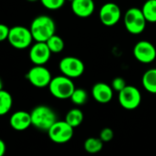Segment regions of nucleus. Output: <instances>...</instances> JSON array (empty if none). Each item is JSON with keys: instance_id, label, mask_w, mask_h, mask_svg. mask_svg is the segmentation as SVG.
Instances as JSON below:
<instances>
[{"instance_id": "nucleus-26", "label": "nucleus", "mask_w": 156, "mask_h": 156, "mask_svg": "<svg viewBox=\"0 0 156 156\" xmlns=\"http://www.w3.org/2000/svg\"><path fill=\"white\" fill-rule=\"evenodd\" d=\"M9 27L5 24H0V42L5 41L8 37L9 34Z\"/></svg>"}, {"instance_id": "nucleus-25", "label": "nucleus", "mask_w": 156, "mask_h": 156, "mask_svg": "<svg viewBox=\"0 0 156 156\" xmlns=\"http://www.w3.org/2000/svg\"><path fill=\"white\" fill-rule=\"evenodd\" d=\"M114 137V132L112 131V129L107 127V128H103L101 133H100V139L103 142V143H109L111 142Z\"/></svg>"}, {"instance_id": "nucleus-20", "label": "nucleus", "mask_w": 156, "mask_h": 156, "mask_svg": "<svg viewBox=\"0 0 156 156\" xmlns=\"http://www.w3.org/2000/svg\"><path fill=\"white\" fill-rule=\"evenodd\" d=\"M103 142L97 137H90L84 142V149L87 153L94 154L100 153L103 148Z\"/></svg>"}, {"instance_id": "nucleus-19", "label": "nucleus", "mask_w": 156, "mask_h": 156, "mask_svg": "<svg viewBox=\"0 0 156 156\" xmlns=\"http://www.w3.org/2000/svg\"><path fill=\"white\" fill-rule=\"evenodd\" d=\"M13 105V98L12 95L5 90H0V116H4L7 114Z\"/></svg>"}, {"instance_id": "nucleus-30", "label": "nucleus", "mask_w": 156, "mask_h": 156, "mask_svg": "<svg viewBox=\"0 0 156 156\" xmlns=\"http://www.w3.org/2000/svg\"><path fill=\"white\" fill-rule=\"evenodd\" d=\"M66 1H69V2H72L73 0H66Z\"/></svg>"}, {"instance_id": "nucleus-4", "label": "nucleus", "mask_w": 156, "mask_h": 156, "mask_svg": "<svg viewBox=\"0 0 156 156\" xmlns=\"http://www.w3.org/2000/svg\"><path fill=\"white\" fill-rule=\"evenodd\" d=\"M123 23L126 30L130 34L139 35L144 31L147 21L141 8L131 7L123 16Z\"/></svg>"}, {"instance_id": "nucleus-27", "label": "nucleus", "mask_w": 156, "mask_h": 156, "mask_svg": "<svg viewBox=\"0 0 156 156\" xmlns=\"http://www.w3.org/2000/svg\"><path fill=\"white\" fill-rule=\"evenodd\" d=\"M5 151H6V146H5V142L0 139V156H4L5 154Z\"/></svg>"}, {"instance_id": "nucleus-2", "label": "nucleus", "mask_w": 156, "mask_h": 156, "mask_svg": "<svg viewBox=\"0 0 156 156\" xmlns=\"http://www.w3.org/2000/svg\"><path fill=\"white\" fill-rule=\"evenodd\" d=\"M30 117L32 126L39 131L45 132H48L58 121L54 110L47 105H38L35 107L30 112Z\"/></svg>"}, {"instance_id": "nucleus-6", "label": "nucleus", "mask_w": 156, "mask_h": 156, "mask_svg": "<svg viewBox=\"0 0 156 156\" xmlns=\"http://www.w3.org/2000/svg\"><path fill=\"white\" fill-rule=\"evenodd\" d=\"M48 134L53 143L63 144L72 139L74 128H72L65 121H57L48 131Z\"/></svg>"}, {"instance_id": "nucleus-13", "label": "nucleus", "mask_w": 156, "mask_h": 156, "mask_svg": "<svg viewBox=\"0 0 156 156\" xmlns=\"http://www.w3.org/2000/svg\"><path fill=\"white\" fill-rule=\"evenodd\" d=\"M92 98L99 103L105 104L110 102L113 97V90L111 85L104 82H97L91 90Z\"/></svg>"}, {"instance_id": "nucleus-9", "label": "nucleus", "mask_w": 156, "mask_h": 156, "mask_svg": "<svg viewBox=\"0 0 156 156\" xmlns=\"http://www.w3.org/2000/svg\"><path fill=\"white\" fill-rule=\"evenodd\" d=\"M27 79L32 86L41 89L48 87L52 80V75L45 66L34 65V67L27 71Z\"/></svg>"}, {"instance_id": "nucleus-28", "label": "nucleus", "mask_w": 156, "mask_h": 156, "mask_svg": "<svg viewBox=\"0 0 156 156\" xmlns=\"http://www.w3.org/2000/svg\"><path fill=\"white\" fill-rule=\"evenodd\" d=\"M3 90V81L0 78V90Z\"/></svg>"}, {"instance_id": "nucleus-5", "label": "nucleus", "mask_w": 156, "mask_h": 156, "mask_svg": "<svg viewBox=\"0 0 156 156\" xmlns=\"http://www.w3.org/2000/svg\"><path fill=\"white\" fill-rule=\"evenodd\" d=\"M7 40L13 48L25 49L31 45L33 37L29 28L23 26H15L10 27Z\"/></svg>"}, {"instance_id": "nucleus-10", "label": "nucleus", "mask_w": 156, "mask_h": 156, "mask_svg": "<svg viewBox=\"0 0 156 156\" xmlns=\"http://www.w3.org/2000/svg\"><path fill=\"white\" fill-rule=\"evenodd\" d=\"M133 56L141 63L150 64L156 58V48L148 40H140L133 47Z\"/></svg>"}, {"instance_id": "nucleus-21", "label": "nucleus", "mask_w": 156, "mask_h": 156, "mask_svg": "<svg viewBox=\"0 0 156 156\" xmlns=\"http://www.w3.org/2000/svg\"><path fill=\"white\" fill-rule=\"evenodd\" d=\"M51 53H60L64 49L65 43L64 40L58 35H53L50 38H48L46 42Z\"/></svg>"}, {"instance_id": "nucleus-17", "label": "nucleus", "mask_w": 156, "mask_h": 156, "mask_svg": "<svg viewBox=\"0 0 156 156\" xmlns=\"http://www.w3.org/2000/svg\"><path fill=\"white\" fill-rule=\"evenodd\" d=\"M84 120V114L81 110L79 108H73L69 110L65 117V122L69 123L72 128H77L79 127Z\"/></svg>"}, {"instance_id": "nucleus-22", "label": "nucleus", "mask_w": 156, "mask_h": 156, "mask_svg": "<svg viewBox=\"0 0 156 156\" xmlns=\"http://www.w3.org/2000/svg\"><path fill=\"white\" fill-rule=\"evenodd\" d=\"M70 101L75 105H78V106L84 105L88 101V92L84 89L76 88L70 97Z\"/></svg>"}, {"instance_id": "nucleus-8", "label": "nucleus", "mask_w": 156, "mask_h": 156, "mask_svg": "<svg viewBox=\"0 0 156 156\" xmlns=\"http://www.w3.org/2000/svg\"><path fill=\"white\" fill-rule=\"evenodd\" d=\"M118 101L123 109L133 111L140 106L142 102V94L136 87L127 85L122 91L119 92Z\"/></svg>"}, {"instance_id": "nucleus-11", "label": "nucleus", "mask_w": 156, "mask_h": 156, "mask_svg": "<svg viewBox=\"0 0 156 156\" xmlns=\"http://www.w3.org/2000/svg\"><path fill=\"white\" fill-rule=\"evenodd\" d=\"M99 17L104 26L112 27L120 21L122 17V10L117 4L108 2L101 5L99 11Z\"/></svg>"}, {"instance_id": "nucleus-15", "label": "nucleus", "mask_w": 156, "mask_h": 156, "mask_svg": "<svg viewBox=\"0 0 156 156\" xmlns=\"http://www.w3.org/2000/svg\"><path fill=\"white\" fill-rule=\"evenodd\" d=\"M71 10L75 16L87 18L94 13L95 4L93 0H73L71 2Z\"/></svg>"}, {"instance_id": "nucleus-7", "label": "nucleus", "mask_w": 156, "mask_h": 156, "mask_svg": "<svg viewBox=\"0 0 156 156\" xmlns=\"http://www.w3.org/2000/svg\"><path fill=\"white\" fill-rule=\"evenodd\" d=\"M58 68L62 75L71 80L80 77L85 71V65L83 61L79 58L72 56L63 58L59 61Z\"/></svg>"}, {"instance_id": "nucleus-18", "label": "nucleus", "mask_w": 156, "mask_h": 156, "mask_svg": "<svg viewBox=\"0 0 156 156\" xmlns=\"http://www.w3.org/2000/svg\"><path fill=\"white\" fill-rule=\"evenodd\" d=\"M141 9L147 22L156 23V0H146Z\"/></svg>"}, {"instance_id": "nucleus-1", "label": "nucleus", "mask_w": 156, "mask_h": 156, "mask_svg": "<svg viewBox=\"0 0 156 156\" xmlns=\"http://www.w3.org/2000/svg\"><path fill=\"white\" fill-rule=\"evenodd\" d=\"M29 30L33 40L36 42H47L56 32V24L52 17L40 15L36 16L31 22Z\"/></svg>"}, {"instance_id": "nucleus-12", "label": "nucleus", "mask_w": 156, "mask_h": 156, "mask_svg": "<svg viewBox=\"0 0 156 156\" xmlns=\"http://www.w3.org/2000/svg\"><path fill=\"white\" fill-rule=\"evenodd\" d=\"M51 52L46 42H36L29 49V59L36 66H44L49 60Z\"/></svg>"}, {"instance_id": "nucleus-23", "label": "nucleus", "mask_w": 156, "mask_h": 156, "mask_svg": "<svg viewBox=\"0 0 156 156\" xmlns=\"http://www.w3.org/2000/svg\"><path fill=\"white\" fill-rule=\"evenodd\" d=\"M43 6L48 10H58L61 8L66 0H39Z\"/></svg>"}, {"instance_id": "nucleus-16", "label": "nucleus", "mask_w": 156, "mask_h": 156, "mask_svg": "<svg viewBox=\"0 0 156 156\" xmlns=\"http://www.w3.org/2000/svg\"><path fill=\"white\" fill-rule=\"evenodd\" d=\"M142 83L146 91L156 94V68L150 69L144 73Z\"/></svg>"}, {"instance_id": "nucleus-24", "label": "nucleus", "mask_w": 156, "mask_h": 156, "mask_svg": "<svg viewBox=\"0 0 156 156\" xmlns=\"http://www.w3.org/2000/svg\"><path fill=\"white\" fill-rule=\"evenodd\" d=\"M127 86V83L125 80L122 77H116L112 80L111 87L112 88L113 91H117L118 93L122 91L125 87Z\"/></svg>"}, {"instance_id": "nucleus-29", "label": "nucleus", "mask_w": 156, "mask_h": 156, "mask_svg": "<svg viewBox=\"0 0 156 156\" xmlns=\"http://www.w3.org/2000/svg\"><path fill=\"white\" fill-rule=\"evenodd\" d=\"M27 1H28V2H36L37 0H27Z\"/></svg>"}, {"instance_id": "nucleus-3", "label": "nucleus", "mask_w": 156, "mask_h": 156, "mask_svg": "<svg viewBox=\"0 0 156 156\" xmlns=\"http://www.w3.org/2000/svg\"><path fill=\"white\" fill-rule=\"evenodd\" d=\"M76 87L72 80L64 75L52 78L48 85V90L50 94L58 100L70 99Z\"/></svg>"}, {"instance_id": "nucleus-14", "label": "nucleus", "mask_w": 156, "mask_h": 156, "mask_svg": "<svg viewBox=\"0 0 156 156\" xmlns=\"http://www.w3.org/2000/svg\"><path fill=\"white\" fill-rule=\"evenodd\" d=\"M10 127L17 132H23L28 129L31 124L30 112L26 111H17L15 112L9 119Z\"/></svg>"}]
</instances>
